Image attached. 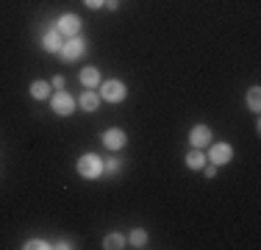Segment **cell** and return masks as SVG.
<instances>
[{
    "label": "cell",
    "instance_id": "8992f818",
    "mask_svg": "<svg viewBox=\"0 0 261 250\" xmlns=\"http://www.w3.org/2000/svg\"><path fill=\"white\" fill-rule=\"evenodd\" d=\"M100 97L109 100V103H120V100H125V84H122V81H106L103 89H100Z\"/></svg>",
    "mask_w": 261,
    "mask_h": 250
},
{
    "label": "cell",
    "instance_id": "30bf717a",
    "mask_svg": "<svg viewBox=\"0 0 261 250\" xmlns=\"http://www.w3.org/2000/svg\"><path fill=\"white\" fill-rule=\"evenodd\" d=\"M81 84H84L86 89L97 86L100 84V70H97V67H84V70H81Z\"/></svg>",
    "mask_w": 261,
    "mask_h": 250
},
{
    "label": "cell",
    "instance_id": "ac0fdd59",
    "mask_svg": "<svg viewBox=\"0 0 261 250\" xmlns=\"http://www.w3.org/2000/svg\"><path fill=\"white\" fill-rule=\"evenodd\" d=\"M120 170H122V164H120V161H117V159H111L109 164H103V172H109V175H117Z\"/></svg>",
    "mask_w": 261,
    "mask_h": 250
},
{
    "label": "cell",
    "instance_id": "3957f363",
    "mask_svg": "<svg viewBox=\"0 0 261 250\" xmlns=\"http://www.w3.org/2000/svg\"><path fill=\"white\" fill-rule=\"evenodd\" d=\"M50 109H53L59 117H70L72 109H75V97H72L70 92L59 89V92H56V95L50 97Z\"/></svg>",
    "mask_w": 261,
    "mask_h": 250
},
{
    "label": "cell",
    "instance_id": "9a60e30c",
    "mask_svg": "<svg viewBox=\"0 0 261 250\" xmlns=\"http://www.w3.org/2000/svg\"><path fill=\"white\" fill-rule=\"evenodd\" d=\"M128 242H130V245H134V247H147V231H142V228L130 231Z\"/></svg>",
    "mask_w": 261,
    "mask_h": 250
},
{
    "label": "cell",
    "instance_id": "5b68a950",
    "mask_svg": "<svg viewBox=\"0 0 261 250\" xmlns=\"http://www.w3.org/2000/svg\"><path fill=\"white\" fill-rule=\"evenodd\" d=\"M206 159L211 161V164L222 167V164H228V161L233 159V147L228 145V142H217V145H211V150H208Z\"/></svg>",
    "mask_w": 261,
    "mask_h": 250
},
{
    "label": "cell",
    "instance_id": "4fadbf2b",
    "mask_svg": "<svg viewBox=\"0 0 261 250\" xmlns=\"http://www.w3.org/2000/svg\"><path fill=\"white\" fill-rule=\"evenodd\" d=\"M47 95H50V84H47V81H34V84H31V97L45 100Z\"/></svg>",
    "mask_w": 261,
    "mask_h": 250
},
{
    "label": "cell",
    "instance_id": "5bb4252c",
    "mask_svg": "<svg viewBox=\"0 0 261 250\" xmlns=\"http://www.w3.org/2000/svg\"><path fill=\"white\" fill-rule=\"evenodd\" d=\"M103 247H106V250H122V247H125V236L109 234V236L103 239Z\"/></svg>",
    "mask_w": 261,
    "mask_h": 250
},
{
    "label": "cell",
    "instance_id": "2e32d148",
    "mask_svg": "<svg viewBox=\"0 0 261 250\" xmlns=\"http://www.w3.org/2000/svg\"><path fill=\"white\" fill-rule=\"evenodd\" d=\"M247 109H250V111H261V89H258V86H253V89L247 92Z\"/></svg>",
    "mask_w": 261,
    "mask_h": 250
},
{
    "label": "cell",
    "instance_id": "6da1fadb",
    "mask_svg": "<svg viewBox=\"0 0 261 250\" xmlns=\"http://www.w3.org/2000/svg\"><path fill=\"white\" fill-rule=\"evenodd\" d=\"M78 175L81 178H100L103 175V161H100V156H95V153H86V156H81L78 159Z\"/></svg>",
    "mask_w": 261,
    "mask_h": 250
},
{
    "label": "cell",
    "instance_id": "7a4b0ae2",
    "mask_svg": "<svg viewBox=\"0 0 261 250\" xmlns=\"http://www.w3.org/2000/svg\"><path fill=\"white\" fill-rule=\"evenodd\" d=\"M84 53H86V39L84 36H67L64 45H61V50H59V56L64 61H78Z\"/></svg>",
    "mask_w": 261,
    "mask_h": 250
},
{
    "label": "cell",
    "instance_id": "52a82bcc",
    "mask_svg": "<svg viewBox=\"0 0 261 250\" xmlns=\"http://www.w3.org/2000/svg\"><path fill=\"white\" fill-rule=\"evenodd\" d=\"M189 142H192L195 147L211 145V128H208V125H195V128L189 131Z\"/></svg>",
    "mask_w": 261,
    "mask_h": 250
},
{
    "label": "cell",
    "instance_id": "277c9868",
    "mask_svg": "<svg viewBox=\"0 0 261 250\" xmlns=\"http://www.w3.org/2000/svg\"><path fill=\"white\" fill-rule=\"evenodd\" d=\"M61 36H78L81 34V17L78 14H61L53 25Z\"/></svg>",
    "mask_w": 261,
    "mask_h": 250
},
{
    "label": "cell",
    "instance_id": "44dd1931",
    "mask_svg": "<svg viewBox=\"0 0 261 250\" xmlns=\"http://www.w3.org/2000/svg\"><path fill=\"white\" fill-rule=\"evenodd\" d=\"M203 170H206V178H214V175H217V164H208V167H203Z\"/></svg>",
    "mask_w": 261,
    "mask_h": 250
},
{
    "label": "cell",
    "instance_id": "ba28073f",
    "mask_svg": "<svg viewBox=\"0 0 261 250\" xmlns=\"http://www.w3.org/2000/svg\"><path fill=\"white\" fill-rule=\"evenodd\" d=\"M125 142L128 139H125V134H122L120 128H109L103 134V145L109 147V150H122V147H125Z\"/></svg>",
    "mask_w": 261,
    "mask_h": 250
},
{
    "label": "cell",
    "instance_id": "7c38bea8",
    "mask_svg": "<svg viewBox=\"0 0 261 250\" xmlns=\"http://www.w3.org/2000/svg\"><path fill=\"white\" fill-rule=\"evenodd\" d=\"M186 167H189V170H203V167H206V156H203L200 147H195L186 156Z\"/></svg>",
    "mask_w": 261,
    "mask_h": 250
},
{
    "label": "cell",
    "instance_id": "7402d4cb",
    "mask_svg": "<svg viewBox=\"0 0 261 250\" xmlns=\"http://www.w3.org/2000/svg\"><path fill=\"white\" fill-rule=\"evenodd\" d=\"M50 247H59V250H70L72 245H70V242H64V239H61V242H56V245H50Z\"/></svg>",
    "mask_w": 261,
    "mask_h": 250
},
{
    "label": "cell",
    "instance_id": "d6986e66",
    "mask_svg": "<svg viewBox=\"0 0 261 250\" xmlns=\"http://www.w3.org/2000/svg\"><path fill=\"white\" fill-rule=\"evenodd\" d=\"M89 9H100V6H106V0H84Z\"/></svg>",
    "mask_w": 261,
    "mask_h": 250
},
{
    "label": "cell",
    "instance_id": "ffe728a7",
    "mask_svg": "<svg viewBox=\"0 0 261 250\" xmlns=\"http://www.w3.org/2000/svg\"><path fill=\"white\" fill-rule=\"evenodd\" d=\"M50 84L56 86V89H64V78H61V75H56V78L50 81Z\"/></svg>",
    "mask_w": 261,
    "mask_h": 250
},
{
    "label": "cell",
    "instance_id": "8fae6325",
    "mask_svg": "<svg viewBox=\"0 0 261 250\" xmlns=\"http://www.w3.org/2000/svg\"><path fill=\"white\" fill-rule=\"evenodd\" d=\"M78 103H81V109H84V111H97V103H100V95H95L92 89H86L84 95L78 97Z\"/></svg>",
    "mask_w": 261,
    "mask_h": 250
},
{
    "label": "cell",
    "instance_id": "e0dca14e",
    "mask_svg": "<svg viewBox=\"0 0 261 250\" xmlns=\"http://www.w3.org/2000/svg\"><path fill=\"white\" fill-rule=\"evenodd\" d=\"M22 247H25V250H47L50 245H47L45 239H28V242H25V245H22Z\"/></svg>",
    "mask_w": 261,
    "mask_h": 250
},
{
    "label": "cell",
    "instance_id": "9c48e42d",
    "mask_svg": "<svg viewBox=\"0 0 261 250\" xmlns=\"http://www.w3.org/2000/svg\"><path fill=\"white\" fill-rule=\"evenodd\" d=\"M61 45H64V36H61L56 28H50L45 36H42V47H45L47 53H59V50H61Z\"/></svg>",
    "mask_w": 261,
    "mask_h": 250
}]
</instances>
